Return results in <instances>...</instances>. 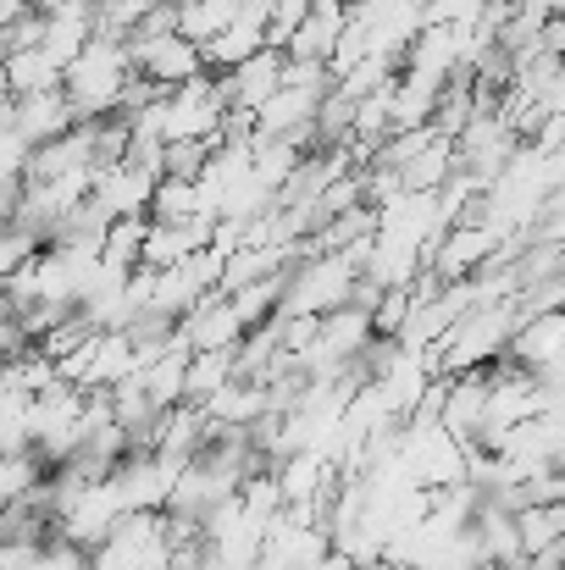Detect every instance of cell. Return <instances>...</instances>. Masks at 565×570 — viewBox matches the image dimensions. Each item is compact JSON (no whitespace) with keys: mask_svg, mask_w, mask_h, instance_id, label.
<instances>
[{"mask_svg":"<svg viewBox=\"0 0 565 570\" xmlns=\"http://www.w3.org/2000/svg\"><path fill=\"white\" fill-rule=\"evenodd\" d=\"M123 83H128V45H111V39H89V45L61 67V100H67V111H72L78 122L117 117Z\"/></svg>","mask_w":565,"mask_h":570,"instance_id":"obj_1","label":"cell"},{"mask_svg":"<svg viewBox=\"0 0 565 570\" xmlns=\"http://www.w3.org/2000/svg\"><path fill=\"white\" fill-rule=\"evenodd\" d=\"M128 72L156 83L162 95H173V89H184L188 78L205 72V61H199V50L188 45L184 33H134L128 39Z\"/></svg>","mask_w":565,"mask_h":570,"instance_id":"obj_2","label":"cell"},{"mask_svg":"<svg viewBox=\"0 0 565 570\" xmlns=\"http://www.w3.org/2000/svg\"><path fill=\"white\" fill-rule=\"evenodd\" d=\"M283 89V50H255L250 61H238L233 72H216V100H222V111H261L272 95Z\"/></svg>","mask_w":565,"mask_h":570,"instance_id":"obj_3","label":"cell"},{"mask_svg":"<svg viewBox=\"0 0 565 570\" xmlns=\"http://www.w3.org/2000/svg\"><path fill=\"white\" fill-rule=\"evenodd\" d=\"M505 361L522 366V372H561L565 361V316H533V322H516L510 344H505Z\"/></svg>","mask_w":565,"mask_h":570,"instance_id":"obj_4","label":"cell"},{"mask_svg":"<svg viewBox=\"0 0 565 570\" xmlns=\"http://www.w3.org/2000/svg\"><path fill=\"white\" fill-rule=\"evenodd\" d=\"M178 338H184L188 355H205V350H233L244 338V327L222 294H205L188 316H178Z\"/></svg>","mask_w":565,"mask_h":570,"instance_id":"obj_5","label":"cell"},{"mask_svg":"<svg viewBox=\"0 0 565 570\" xmlns=\"http://www.w3.org/2000/svg\"><path fill=\"white\" fill-rule=\"evenodd\" d=\"M72 122H78V117L67 111L61 89H56V95H28V100H11V134H17L28 150H39V145L61 139Z\"/></svg>","mask_w":565,"mask_h":570,"instance_id":"obj_6","label":"cell"},{"mask_svg":"<svg viewBox=\"0 0 565 570\" xmlns=\"http://www.w3.org/2000/svg\"><path fill=\"white\" fill-rule=\"evenodd\" d=\"M205 238H211V222H150L145 244H139V266L167 272V266L188 261L194 249H205Z\"/></svg>","mask_w":565,"mask_h":570,"instance_id":"obj_7","label":"cell"},{"mask_svg":"<svg viewBox=\"0 0 565 570\" xmlns=\"http://www.w3.org/2000/svg\"><path fill=\"white\" fill-rule=\"evenodd\" d=\"M255 50H266V22H255V17L233 11V22H227L216 39H205V45H199V61H205V72L216 78V72H233L238 61H250Z\"/></svg>","mask_w":565,"mask_h":570,"instance_id":"obj_8","label":"cell"},{"mask_svg":"<svg viewBox=\"0 0 565 570\" xmlns=\"http://www.w3.org/2000/svg\"><path fill=\"white\" fill-rule=\"evenodd\" d=\"M45 17V28H39V45L33 50H45L56 67H67L89 39H95V22H89V0H78V6H61V11H39Z\"/></svg>","mask_w":565,"mask_h":570,"instance_id":"obj_9","label":"cell"},{"mask_svg":"<svg viewBox=\"0 0 565 570\" xmlns=\"http://www.w3.org/2000/svg\"><path fill=\"white\" fill-rule=\"evenodd\" d=\"M0 83L11 100H28V95H56L61 89V67L45 56V50H11L0 61Z\"/></svg>","mask_w":565,"mask_h":570,"instance_id":"obj_10","label":"cell"},{"mask_svg":"<svg viewBox=\"0 0 565 570\" xmlns=\"http://www.w3.org/2000/svg\"><path fill=\"white\" fill-rule=\"evenodd\" d=\"M199 410H205L216 426H255V421L266 415V393H261L255 382H233L227 377L211 399H205V404H199Z\"/></svg>","mask_w":565,"mask_h":570,"instance_id":"obj_11","label":"cell"},{"mask_svg":"<svg viewBox=\"0 0 565 570\" xmlns=\"http://www.w3.org/2000/svg\"><path fill=\"white\" fill-rule=\"evenodd\" d=\"M510 527H516L522 554H544V549L565 543V504H522L510 515Z\"/></svg>","mask_w":565,"mask_h":570,"instance_id":"obj_12","label":"cell"},{"mask_svg":"<svg viewBox=\"0 0 565 570\" xmlns=\"http://www.w3.org/2000/svg\"><path fill=\"white\" fill-rule=\"evenodd\" d=\"M449 173H455V139H432V145H427L421 156H410L393 178H399L405 194H438Z\"/></svg>","mask_w":565,"mask_h":570,"instance_id":"obj_13","label":"cell"},{"mask_svg":"<svg viewBox=\"0 0 565 570\" xmlns=\"http://www.w3.org/2000/svg\"><path fill=\"white\" fill-rule=\"evenodd\" d=\"M233 0H173V33H184L188 45L199 50L205 39H216L233 22Z\"/></svg>","mask_w":565,"mask_h":570,"instance_id":"obj_14","label":"cell"},{"mask_svg":"<svg viewBox=\"0 0 565 570\" xmlns=\"http://www.w3.org/2000/svg\"><path fill=\"white\" fill-rule=\"evenodd\" d=\"M156 0H89V22H95V39H111V45H128L145 17H150Z\"/></svg>","mask_w":565,"mask_h":570,"instance_id":"obj_15","label":"cell"},{"mask_svg":"<svg viewBox=\"0 0 565 570\" xmlns=\"http://www.w3.org/2000/svg\"><path fill=\"white\" fill-rule=\"evenodd\" d=\"M145 216H123V222H111L106 227V238H100V266L106 272H117V277H128L134 266H139V244H145Z\"/></svg>","mask_w":565,"mask_h":570,"instance_id":"obj_16","label":"cell"},{"mask_svg":"<svg viewBox=\"0 0 565 570\" xmlns=\"http://www.w3.org/2000/svg\"><path fill=\"white\" fill-rule=\"evenodd\" d=\"M294 167H300V150L294 145H283V139H250V178L266 194L283 189Z\"/></svg>","mask_w":565,"mask_h":570,"instance_id":"obj_17","label":"cell"},{"mask_svg":"<svg viewBox=\"0 0 565 570\" xmlns=\"http://www.w3.org/2000/svg\"><path fill=\"white\" fill-rule=\"evenodd\" d=\"M233 377V350H205V355H188L184 366V404H205L222 382Z\"/></svg>","mask_w":565,"mask_h":570,"instance_id":"obj_18","label":"cell"},{"mask_svg":"<svg viewBox=\"0 0 565 570\" xmlns=\"http://www.w3.org/2000/svg\"><path fill=\"white\" fill-rule=\"evenodd\" d=\"M145 222H199L194 216V184H184V178H156L150 205H145Z\"/></svg>","mask_w":565,"mask_h":570,"instance_id":"obj_19","label":"cell"},{"mask_svg":"<svg viewBox=\"0 0 565 570\" xmlns=\"http://www.w3.org/2000/svg\"><path fill=\"white\" fill-rule=\"evenodd\" d=\"M39 476H45V465L33 460V449L28 454H0V510L17 504V499H28L39 488Z\"/></svg>","mask_w":565,"mask_h":570,"instance_id":"obj_20","label":"cell"},{"mask_svg":"<svg viewBox=\"0 0 565 570\" xmlns=\"http://www.w3.org/2000/svg\"><path fill=\"white\" fill-rule=\"evenodd\" d=\"M222 139H184V145H162V178H184L194 184L199 173H205V161H211V150H216Z\"/></svg>","mask_w":565,"mask_h":570,"instance_id":"obj_21","label":"cell"},{"mask_svg":"<svg viewBox=\"0 0 565 570\" xmlns=\"http://www.w3.org/2000/svg\"><path fill=\"white\" fill-rule=\"evenodd\" d=\"M33 255H39V244H33L22 227H11V222H6V227H0V283H6L17 266H28Z\"/></svg>","mask_w":565,"mask_h":570,"instance_id":"obj_22","label":"cell"},{"mask_svg":"<svg viewBox=\"0 0 565 570\" xmlns=\"http://www.w3.org/2000/svg\"><path fill=\"white\" fill-rule=\"evenodd\" d=\"M22 167H28V145L11 128H0V184H22Z\"/></svg>","mask_w":565,"mask_h":570,"instance_id":"obj_23","label":"cell"},{"mask_svg":"<svg viewBox=\"0 0 565 570\" xmlns=\"http://www.w3.org/2000/svg\"><path fill=\"white\" fill-rule=\"evenodd\" d=\"M205 570H255V566H250V560H227V554L205 549Z\"/></svg>","mask_w":565,"mask_h":570,"instance_id":"obj_24","label":"cell"},{"mask_svg":"<svg viewBox=\"0 0 565 570\" xmlns=\"http://www.w3.org/2000/svg\"><path fill=\"white\" fill-rule=\"evenodd\" d=\"M22 11H28V6H22V0H0V28H11V22H17V17H22Z\"/></svg>","mask_w":565,"mask_h":570,"instance_id":"obj_25","label":"cell"},{"mask_svg":"<svg viewBox=\"0 0 565 570\" xmlns=\"http://www.w3.org/2000/svg\"><path fill=\"white\" fill-rule=\"evenodd\" d=\"M6 56H11V50H6V28H0V61H6Z\"/></svg>","mask_w":565,"mask_h":570,"instance_id":"obj_26","label":"cell"},{"mask_svg":"<svg viewBox=\"0 0 565 570\" xmlns=\"http://www.w3.org/2000/svg\"><path fill=\"white\" fill-rule=\"evenodd\" d=\"M156 6H173V0H156Z\"/></svg>","mask_w":565,"mask_h":570,"instance_id":"obj_27","label":"cell"}]
</instances>
